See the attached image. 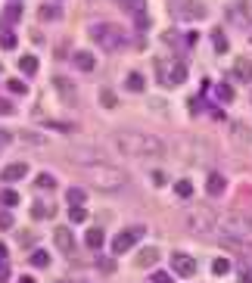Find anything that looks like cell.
I'll return each instance as SVG.
<instances>
[{"label": "cell", "instance_id": "1", "mask_svg": "<svg viewBox=\"0 0 252 283\" xmlns=\"http://www.w3.org/2000/svg\"><path fill=\"white\" fill-rule=\"evenodd\" d=\"M109 146L122 152V156H134V159H146V156H165V143L153 134L143 131H116L109 137Z\"/></svg>", "mask_w": 252, "mask_h": 283}, {"label": "cell", "instance_id": "2", "mask_svg": "<svg viewBox=\"0 0 252 283\" xmlns=\"http://www.w3.org/2000/svg\"><path fill=\"white\" fill-rule=\"evenodd\" d=\"M90 184L97 187V190L103 193H116L122 190L125 184H128V174H125L119 165H106V162H97V165H90Z\"/></svg>", "mask_w": 252, "mask_h": 283}, {"label": "cell", "instance_id": "3", "mask_svg": "<svg viewBox=\"0 0 252 283\" xmlns=\"http://www.w3.org/2000/svg\"><path fill=\"white\" fill-rule=\"evenodd\" d=\"M184 224L190 233H199V237H205V233H212V227L218 224V218H215V212L209 206H190L187 215H184Z\"/></svg>", "mask_w": 252, "mask_h": 283}, {"label": "cell", "instance_id": "4", "mask_svg": "<svg viewBox=\"0 0 252 283\" xmlns=\"http://www.w3.org/2000/svg\"><path fill=\"white\" fill-rule=\"evenodd\" d=\"M90 38H94L103 50H119V47H125V31L119 25H112V22H97V25H90Z\"/></svg>", "mask_w": 252, "mask_h": 283}, {"label": "cell", "instance_id": "5", "mask_svg": "<svg viewBox=\"0 0 252 283\" xmlns=\"http://www.w3.org/2000/svg\"><path fill=\"white\" fill-rule=\"evenodd\" d=\"M218 224L224 227V237H227V240H249V237H252V227H249V218H246V215L227 212V215L218 218Z\"/></svg>", "mask_w": 252, "mask_h": 283}, {"label": "cell", "instance_id": "6", "mask_svg": "<svg viewBox=\"0 0 252 283\" xmlns=\"http://www.w3.org/2000/svg\"><path fill=\"white\" fill-rule=\"evenodd\" d=\"M156 69H159V81H162V84H184V81H187V66L184 63H165V60H159Z\"/></svg>", "mask_w": 252, "mask_h": 283}, {"label": "cell", "instance_id": "7", "mask_svg": "<svg viewBox=\"0 0 252 283\" xmlns=\"http://www.w3.org/2000/svg\"><path fill=\"white\" fill-rule=\"evenodd\" d=\"M168 9H171V16H178V19H202L205 13H209L199 0H175Z\"/></svg>", "mask_w": 252, "mask_h": 283}, {"label": "cell", "instance_id": "8", "mask_svg": "<svg viewBox=\"0 0 252 283\" xmlns=\"http://www.w3.org/2000/svg\"><path fill=\"white\" fill-rule=\"evenodd\" d=\"M143 233H146V227H140V224H137V227H128V230H122L116 240H112V252L116 255H125L131 249V246L137 243V240H143Z\"/></svg>", "mask_w": 252, "mask_h": 283}, {"label": "cell", "instance_id": "9", "mask_svg": "<svg viewBox=\"0 0 252 283\" xmlns=\"http://www.w3.org/2000/svg\"><path fill=\"white\" fill-rule=\"evenodd\" d=\"M171 271H175L178 277H193L196 274V258H190L184 252H175L171 255Z\"/></svg>", "mask_w": 252, "mask_h": 283}, {"label": "cell", "instance_id": "10", "mask_svg": "<svg viewBox=\"0 0 252 283\" xmlns=\"http://www.w3.org/2000/svg\"><path fill=\"white\" fill-rule=\"evenodd\" d=\"M53 87H56V93H60V100H63V103L72 106V103L78 100V90H75V84H72V81H68L65 75H56V78H53Z\"/></svg>", "mask_w": 252, "mask_h": 283}, {"label": "cell", "instance_id": "11", "mask_svg": "<svg viewBox=\"0 0 252 283\" xmlns=\"http://www.w3.org/2000/svg\"><path fill=\"white\" fill-rule=\"evenodd\" d=\"M53 243H56V249H60V252H65V255H68V252L75 249V233L68 230L65 224H60V227L53 230Z\"/></svg>", "mask_w": 252, "mask_h": 283}, {"label": "cell", "instance_id": "12", "mask_svg": "<svg viewBox=\"0 0 252 283\" xmlns=\"http://www.w3.org/2000/svg\"><path fill=\"white\" fill-rule=\"evenodd\" d=\"M68 159L78 162V165H97V162H103V156L94 152V149H72V152H68Z\"/></svg>", "mask_w": 252, "mask_h": 283}, {"label": "cell", "instance_id": "13", "mask_svg": "<svg viewBox=\"0 0 252 283\" xmlns=\"http://www.w3.org/2000/svg\"><path fill=\"white\" fill-rule=\"evenodd\" d=\"M25 174H28V165H25V162H13V165H6V168H3L0 178H3L6 184H13V181H22Z\"/></svg>", "mask_w": 252, "mask_h": 283}, {"label": "cell", "instance_id": "14", "mask_svg": "<svg viewBox=\"0 0 252 283\" xmlns=\"http://www.w3.org/2000/svg\"><path fill=\"white\" fill-rule=\"evenodd\" d=\"M234 75L240 81H252V60L249 56H240V60L234 63Z\"/></svg>", "mask_w": 252, "mask_h": 283}, {"label": "cell", "instance_id": "15", "mask_svg": "<svg viewBox=\"0 0 252 283\" xmlns=\"http://www.w3.org/2000/svg\"><path fill=\"white\" fill-rule=\"evenodd\" d=\"M75 66L81 69V72H94L97 60H94V53H90V50H75Z\"/></svg>", "mask_w": 252, "mask_h": 283}, {"label": "cell", "instance_id": "16", "mask_svg": "<svg viewBox=\"0 0 252 283\" xmlns=\"http://www.w3.org/2000/svg\"><path fill=\"white\" fill-rule=\"evenodd\" d=\"M224 187H227L224 174H209V178H205V190H209L212 196H221V193H224Z\"/></svg>", "mask_w": 252, "mask_h": 283}, {"label": "cell", "instance_id": "17", "mask_svg": "<svg viewBox=\"0 0 252 283\" xmlns=\"http://www.w3.org/2000/svg\"><path fill=\"white\" fill-rule=\"evenodd\" d=\"M31 215H34V218H53V215H56V206H53V203H34Z\"/></svg>", "mask_w": 252, "mask_h": 283}, {"label": "cell", "instance_id": "18", "mask_svg": "<svg viewBox=\"0 0 252 283\" xmlns=\"http://www.w3.org/2000/svg\"><path fill=\"white\" fill-rule=\"evenodd\" d=\"M103 240H106V237H103V230H100V227H90V230L84 233V243L90 246V249H100Z\"/></svg>", "mask_w": 252, "mask_h": 283}, {"label": "cell", "instance_id": "19", "mask_svg": "<svg viewBox=\"0 0 252 283\" xmlns=\"http://www.w3.org/2000/svg\"><path fill=\"white\" fill-rule=\"evenodd\" d=\"M156 262H159V249H153V246H150V249H143L140 255H137V265H140V268L156 265Z\"/></svg>", "mask_w": 252, "mask_h": 283}, {"label": "cell", "instance_id": "20", "mask_svg": "<svg viewBox=\"0 0 252 283\" xmlns=\"http://www.w3.org/2000/svg\"><path fill=\"white\" fill-rule=\"evenodd\" d=\"M231 134H234L237 140H243V143H249V140H252V131H249L243 122H234V125H231Z\"/></svg>", "mask_w": 252, "mask_h": 283}, {"label": "cell", "instance_id": "21", "mask_svg": "<svg viewBox=\"0 0 252 283\" xmlns=\"http://www.w3.org/2000/svg\"><path fill=\"white\" fill-rule=\"evenodd\" d=\"M19 69L25 75H34L38 72V56H19Z\"/></svg>", "mask_w": 252, "mask_h": 283}, {"label": "cell", "instance_id": "22", "mask_svg": "<svg viewBox=\"0 0 252 283\" xmlns=\"http://www.w3.org/2000/svg\"><path fill=\"white\" fill-rule=\"evenodd\" d=\"M125 84H128V90L140 93V90L146 87V81H143V75H140V72H131V75H128V81H125Z\"/></svg>", "mask_w": 252, "mask_h": 283}, {"label": "cell", "instance_id": "23", "mask_svg": "<svg viewBox=\"0 0 252 283\" xmlns=\"http://www.w3.org/2000/svg\"><path fill=\"white\" fill-rule=\"evenodd\" d=\"M22 143H28V146H47V137H41V134H34V131H22Z\"/></svg>", "mask_w": 252, "mask_h": 283}, {"label": "cell", "instance_id": "24", "mask_svg": "<svg viewBox=\"0 0 252 283\" xmlns=\"http://www.w3.org/2000/svg\"><path fill=\"white\" fill-rule=\"evenodd\" d=\"M3 16H6V22H19L22 19V3H19V0H13V3L3 9Z\"/></svg>", "mask_w": 252, "mask_h": 283}, {"label": "cell", "instance_id": "25", "mask_svg": "<svg viewBox=\"0 0 252 283\" xmlns=\"http://www.w3.org/2000/svg\"><path fill=\"white\" fill-rule=\"evenodd\" d=\"M215 97H218L221 103H231V100H234V87H231V84H224V81H221V84L215 87Z\"/></svg>", "mask_w": 252, "mask_h": 283}, {"label": "cell", "instance_id": "26", "mask_svg": "<svg viewBox=\"0 0 252 283\" xmlns=\"http://www.w3.org/2000/svg\"><path fill=\"white\" fill-rule=\"evenodd\" d=\"M68 221H72V224H84L87 221L84 206H72V209H68Z\"/></svg>", "mask_w": 252, "mask_h": 283}, {"label": "cell", "instance_id": "27", "mask_svg": "<svg viewBox=\"0 0 252 283\" xmlns=\"http://www.w3.org/2000/svg\"><path fill=\"white\" fill-rule=\"evenodd\" d=\"M34 187H38V190H53L56 178H50V174H38V178H34Z\"/></svg>", "mask_w": 252, "mask_h": 283}, {"label": "cell", "instance_id": "28", "mask_svg": "<svg viewBox=\"0 0 252 283\" xmlns=\"http://www.w3.org/2000/svg\"><path fill=\"white\" fill-rule=\"evenodd\" d=\"M100 103L106 106V109H116V103H119V100H116V93H112L109 87H103V90H100Z\"/></svg>", "mask_w": 252, "mask_h": 283}, {"label": "cell", "instance_id": "29", "mask_svg": "<svg viewBox=\"0 0 252 283\" xmlns=\"http://www.w3.org/2000/svg\"><path fill=\"white\" fill-rule=\"evenodd\" d=\"M65 199H68V203H72V206H81V203H84L87 196H84V190H81V187H72V190L65 193Z\"/></svg>", "mask_w": 252, "mask_h": 283}, {"label": "cell", "instance_id": "30", "mask_svg": "<svg viewBox=\"0 0 252 283\" xmlns=\"http://www.w3.org/2000/svg\"><path fill=\"white\" fill-rule=\"evenodd\" d=\"M175 193H178L181 199H190V196H193V184H190V181H178V184H175Z\"/></svg>", "mask_w": 252, "mask_h": 283}, {"label": "cell", "instance_id": "31", "mask_svg": "<svg viewBox=\"0 0 252 283\" xmlns=\"http://www.w3.org/2000/svg\"><path fill=\"white\" fill-rule=\"evenodd\" d=\"M227 271H231V262H227V258H215L212 262V274H218V277H224Z\"/></svg>", "mask_w": 252, "mask_h": 283}, {"label": "cell", "instance_id": "32", "mask_svg": "<svg viewBox=\"0 0 252 283\" xmlns=\"http://www.w3.org/2000/svg\"><path fill=\"white\" fill-rule=\"evenodd\" d=\"M31 265L34 268H47L50 265V255L44 252V249H38V252H31Z\"/></svg>", "mask_w": 252, "mask_h": 283}, {"label": "cell", "instance_id": "33", "mask_svg": "<svg viewBox=\"0 0 252 283\" xmlns=\"http://www.w3.org/2000/svg\"><path fill=\"white\" fill-rule=\"evenodd\" d=\"M212 44H215V50H218V53H224L227 47H231L227 38H224V31H212Z\"/></svg>", "mask_w": 252, "mask_h": 283}, {"label": "cell", "instance_id": "34", "mask_svg": "<svg viewBox=\"0 0 252 283\" xmlns=\"http://www.w3.org/2000/svg\"><path fill=\"white\" fill-rule=\"evenodd\" d=\"M0 203H3L6 209H13V206L19 203V193H16V190H3V193H0Z\"/></svg>", "mask_w": 252, "mask_h": 283}, {"label": "cell", "instance_id": "35", "mask_svg": "<svg viewBox=\"0 0 252 283\" xmlns=\"http://www.w3.org/2000/svg\"><path fill=\"white\" fill-rule=\"evenodd\" d=\"M0 47L13 50V47H16V34H13V31H3V34H0Z\"/></svg>", "mask_w": 252, "mask_h": 283}, {"label": "cell", "instance_id": "36", "mask_svg": "<svg viewBox=\"0 0 252 283\" xmlns=\"http://www.w3.org/2000/svg\"><path fill=\"white\" fill-rule=\"evenodd\" d=\"M122 6L128 9V13H140V9H143V0H122Z\"/></svg>", "mask_w": 252, "mask_h": 283}, {"label": "cell", "instance_id": "37", "mask_svg": "<svg viewBox=\"0 0 252 283\" xmlns=\"http://www.w3.org/2000/svg\"><path fill=\"white\" fill-rule=\"evenodd\" d=\"M134 19H137V28H146V25H150V16H146V9H140V13H134Z\"/></svg>", "mask_w": 252, "mask_h": 283}, {"label": "cell", "instance_id": "38", "mask_svg": "<svg viewBox=\"0 0 252 283\" xmlns=\"http://www.w3.org/2000/svg\"><path fill=\"white\" fill-rule=\"evenodd\" d=\"M6 87L13 90V93H25V90H28V87H25V81H19V78H13V81H9Z\"/></svg>", "mask_w": 252, "mask_h": 283}, {"label": "cell", "instance_id": "39", "mask_svg": "<svg viewBox=\"0 0 252 283\" xmlns=\"http://www.w3.org/2000/svg\"><path fill=\"white\" fill-rule=\"evenodd\" d=\"M56 16H60L56 6H41V19H56Z\"/></svg>", "mask_w": 252, "mask_h": 283}, {"label": "cell", "instance_id": "40", "mask_svg": "<svg viewBox=\"0 0 252 283\" xmlns=\"http://www.w3.org/2000/svg\"><path fill=\"white\" fill-rule=\"evenodd\" d=\"M9 227H13V218L6 212H0V230H9Z\"/></svg>", "mask_w": 252, "mask_h": 283}, {"label": "cell", "instance_id": "41", "mask_svg": "<svg viewBox=\"0 0 252 283\" xmlns=\"http://www.w3.org/2000/svg\"><path fill=\"white\" fill-rule=\"evenodd\" d=\"M153 283H171V277L162 274V271H156V274H153Z\"/></svg>", "mask_w": 252, "mask_h": 283}, {"label": "cell", "instance_id": "42", "mask_svg": "<svg viewBox=\"0 0 252 283\" xmlns=\"http://www.w3.org/2000/svg\"><path fill=\"white\" fill-rule=\"evenodd\" d=\"M153 184L162 187V184H165V171H153Z\"/></svg>", "mask_w": 252, "mask_h": 283}, {"label": "cell", "instance_id": "43", "mask_svg": "<svg viewBox=\"0 0 252 283\" xmlns=\"http://www.w3.org/2000/svg\"><path fill=\"white\" fill-rule=\"evenodd\" d=\"M13 112V103H6V100H0V115H9Z\"/></svg>", "mask_w": 252, "mask_h": 283}, {"label": "cell", "instance_id": "44", "mask_svg": "<svg viewBox=\"0 0 252 283\" xmlns=\"http://www.w3.org/2000/svg\"><path fill=\"white\" fill-rule=\"evenodd\" d=\"M50 128H56V131H72V125H65V122H50Z\"/></svg>", "mask_w": 252, "mask_h": 283}, {"label": "cell", "instance_id": "45", "mask_svg": "<svg viewBox=\"0 0 252 283\" xmlns=\"http://www.w3.org/2000/svg\"><path fill=\"white\" fill-rule=\"evenodd\" d=\"M6 277H9V268H6V265H3V262H0V283H3V280H6Z\"/></svg>", "mask_w": 252, "mask_h": 283}, {"label": "cell", "instance_id": "46", "mask_svg": "<svg viewBox=\"0 0 252 283\" xmlns=\"http://www.w3.org/2000/svg\"><path fill=\"white\" fill-rule=\"evenodd\" d=\"M9 140H13V137H9L6 131H0V146H6V143H9Z\"/></svg>", "mask_w": 252, "mask_h": 283}, {"label": "cell", "instance_id": "47", "mask_svg": "<svg viewBox=\"0 0 252 283\" xmlns=\"http://www.w3.org/2000/svg\"><path fill=\"white\" fill-rule=\"evenodd\" d=\"M3 258H6V246L0 243V262H3Z\"/></svg>", "mask_w": 252, "mask_h": 283}, {"label": "cell", "instance_id": "48", "mask_svg": "<svg viewBox=\"0 0 252 283\" xmlns=\"http://www.w3.org/2000/svg\"><path fill=\"white\" fill-rule=\"evenodd\" d=\"M240 283H252V277H249V274H243V277H240Z\"/></svg>", "mask_w": 252, "mask_h": 283}, {"label": "cell", "instance_id": "49", "mask_svg": "<svg viewBox=\"0 0 252 283\" xmlns=\"http://www.w3.org/2000/svg\"><path fill=\"white\" fill-rule=\"evenodd\" d=\"M19 283H34V280H31V277H22V280H19Z\"/></svg>", "mask_w": 252, "mask_h": 283}, {"label": "cell", "instance_id": "50", "mask_svg": "<svg viewBox=\"0 0 252 283\" xmlns=\"http://www.w3.org/2000/svg\"><path fill=\"white\" fill-rule=\"evenodd\" d=\"M249 44H252V38H249Z\"/></svg>", "mask_w": 252, "mask_h": 283}, {"label": "cell", "instance_id": "51", "mask_svg": "<svg viewBox=\"0 0 252 283\" xmlns=\"http://www.w3.org/2000/svg\"><path fill=\"white\" fill-rule=\"evenodd\" d=\"M60 283H63V280H60Z\"/></svg>", "mask_w": 252, "mask_h": 283}]
</instances>
